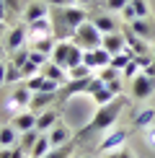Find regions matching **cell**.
Masks as SVG:
<instances>
[{"label":"cell","instance_id":"1","mask_svg":"<svg viewBox=\"0 0 155 158\" xmlns=\"http://www.w3.org/2000/svg\"><path fill=\"white\" fill-rule=\"evenodd\" d=\"M83 21H88V13L83 8H73V5L52 8V34H54L57 42H62V39H73L75 29Z\"/></svg>","mask_w":155,"mask_h":158},{"label":"cell","instance_id":"2","mask_svg":"<svg viewBox=\"0 0 155 158\" xmlns=\"http://www.w3.org/2000/svg\"><path fill=\"white\" fill-rule=\"evenodd\" d=\"M124 106H127V98L124 96H116L114 101L98 106V111L93 114V119L80 130V140H83V137H88V135H96V132H103V130L114 127V122L121 117V109H124Z\"/></svg>","mask_w":155,"mask_h":158},{"label":"cell","instance_id":"3","mask_svg":"<svg viewBox=\"0 0 155 158\" xmlns=\"http://www.w3.org/2000/svg\"><path fill=\"white\" fill-rule=\"evenodd\" d=\"M101 39H103V34L96 29V23L90 21V18H88V21H83L75 29V34H73V42L80 49H96V47H101Z\"/></svg>","mask_w":155,"mask_h":158},{"label":"cell","instance_id":"4","mask_svg":"<svg viewBox=\"0 0 155 158\" xmlns=\"http://www.w3.org/2000/svg\"><path fill=\"white\" fill-rule=\"evenodd\" d=\"M129 83H132V98H137V101H145V98L153 96V91H155V78L145 75V73H137Z\"/></svg>","mask_w":155,"mask_h":158},{"label":"cell","instance_id":"5","mask_svg":"<svg viewBox=\"0 0 155 158\" xmlns=\"http://www.w3.org/2000/svg\"><path fill=\"white\" fill-rule=\"evenodd\" d=\"M31 96H34V91L29 88V85H18L16 91L10 94V98L5 101V106H8L10 114H16V111H21V109H29V104H31Z\"/></svg>","mask_w":155,"mask_h":158},{"label":"cell","instance_id":"6","mask_svg":"<svg viewBox=\"0 0 155 158\" xmlns=\"http://www.w3.org/2000/svg\"><path fill=\"white\" fill-rule=\"evenodd\" d=\"M29 44V26L26 23H18V26H13V29L5 34V47H8V52L13 55L16 49H21Z\"/></svg>","mask_w":155,"mask_h":158},{"label":"cell","instance_id":"7","mask_svg":"<svg viewBox=\"0 0 155 158\" xmlns=\"http://www.w3.org/2000/svg\"><path fill=\"white\" fill-rule=\"evenodd\" d=\"M129 140V130L124 127H119V130H111L103 140L98 143V150H103V153H109V150H116V148H121L124 143Z\"/></svg>","mask_w":155,"mask_h":158},{"label":"cell","instance_id":"8","mask_svg":"<svg viewBox=\"0 0 155 158\" xmlns=\"http://www.w3.org/2000/svg\"><path fill=\"white\" fill-rule=\"evenodd\" d=\"M93 78V75H90ZM90 78H80V81H67L60 88V98L62 101H67L70 96H78V94H88L90 91Z\"/></svg>","mask_w":155,"mask_h":158},{"label":"cell","instance_id":"9","mask_svg":"<svg viewBox=\"0 0 155 158\" xmlns=\"http://www.w3.org/2000/svg\"><path fill=\"white\" fill-rule=\"evenodd\" d=\"M101 47L109 52V55H119V52H124V49H129L127 47V42H124V34L121 31H114V34H103V39H101Z\"/></svg>","mask_w":155,"mask_h":158},{"label":"cell","instance_id":"10","mask_svg":"<svg viewBox=\"0 0 155 158\" xmlns=\"http://www.w3.org/2000/svg\"><path fill=\"white\" fill-rule=\"evenodd\" d=\"M47 36H54L52 34V21L49 18H39V21L29 23V44L39 42V39H47Z\"/></svg>","mask_w":155,"mask_h":158},{"label":"cell","instance_id":"11","mask_svg":"<svg viewBox=\"0 0 155 158\" xmlns=\"http://www.w3.org/2000/svg\"><path fill=\"white\" fill-rule=\"evenodd\" d=\"M121 34H124V42H127V47L132 49L134 55H150V47H147V42H145L142 36H137L132 29H129V26H124V29H121Z\"/></svg>","mask_w":155,"mask_h":158},{"label":"cell","instance_id":"12","mask_svg":"<svg viewBox=\"0 0 155 158\" xmlns=\"http://www.w3.org/2000/svg\"><path fill=\"white\" fill-rule=\"evenodd\" d=\"M60 96V91H36L34 96H31V104H29V109L31 111H39V109H49L52 104H54V98Z\"/></svg>","mask_w":155,"mask_h":158},{"label":"cell","instance_id":"13","mask_svg":"<svg viewBox=\"0 0 155 158\" xmlns=\"http://www.w3.org/2000/svg\"><path fill=\"white\" fill-rule=\"evenodd\" d=\"M39 18H49V5L44 3V0H39V3H29L23 10V21L26 23H34Z\"/></svg>","mask_w":155,"mask_h":158},{"label":"cell","instance_id":"14","mask_svg":"<svg viewBox=\"0 0 155 158\" xmlns=\"http://www.w3.org/2000/svg\"><path fill=\"white\" fill-rule=\"evenodd\" d=\"M36 111H31V109H26V111H21V114H16L13 117V127L18 130V132H29V130H34L36 127Z\"/></svg>","mask_w":155,"mask_h":158},{"label":"cell","instance_id":"15","mask_svg":"<svg viewBox=\"0 0 155 158\" xmlns=\"http://www.w3.org/2000/svg\"><path fill=\"white\" fill-rule=\"evenodd\" d=\"M70 52H73V39H62V42H57L54 49H52V62H57L60 68H65Z\"/></svg>","mask_w":155,"mask_h":158},{"label":"cell","instance_id":"16","mask_svg":"<svg viewBox=\"0 0 155 158\" xmlns=\"http://www.w3.org/2000/svg\"><path fill=\"white\" fill-rule=\"evenodd\" d=\"M57 122H60V114H57V111L49 106V109H44L42 114L36 117V127H34V130H36V132H49V130L54 127Z\"/></svg>","mask_w":155,"mask_h":158},{"label":"cell","instance_id":"17","mask_svg":"<svg viewBox=\"0 0 155 158\" xmlns=\"http://www.w3.org/2000/svg\"><path fill=\"white\" fill-rule=\"evenodd\" d=\"M49 143H52V148H60V145H65V143H70V130H67V124H62V122H57L54 127L49 130Z\"/></svg>","mask_w":155,"mask_h":158},{"label":"cell","instance_id":"18","mask_svg":"<svg viewBox=\"0 0 155 158\" xmlns=\"http://www.w3.org/2000/svg\"><path fill=\"white\" fill-rule=\"evenodd\" d=\"M42 73H44V78H49V81H57L60 85H65V83L70 81L67 70H65V68H60V65H57V62H52V60L42 68Z\"/></svg>","mask_w":155,"mask_h":158},{"label":"cell","instance_id":"19","mask_svg":"<svg viewBox=\"0 0 155 158\" xmlns=\"http://www.w3.org/2000/svg\"><path fill=\"white\" fill-rule=\"evenodd\" d=\"M18 140H21V132L13 124L0 127V148H13V145H18Z\"/></svg>","mask_w":155,"mask_h":158},{"label":"cell","instance_id":"20","mask_svg":"<svg viewBox=\"0 0 155 158\" xmlns=\"http://www.w3.org/2000/svg\"><path fill=\"white\" fill-rule=\"evenodd\" d=\"M129 29H132L137 36H142V39H155V29L145 21V18H134V21L129 23Z\"/></svg>","mask_w":155,"mask_h":158},{"label":"cell","instance_id":"21","mask_svg":"<svg viewBox=\"0 0 155 158\" xmlns=\"http://www.w3.org/2000/svg\"><path fill=\"white\" fill-rule=\"evenodd\" d=\"M49 150H52L49 135H47V132H42V135H39V140L34 143V148H31V158H44Z\"/></svg>","mask_w":155,"mask_h":158},{"label":"cell","instance_id":"22","mask_svg":"<svg viewBox=\"0 0 155 158\" xmlns=\"http://www.w3.org/2000/svg\"><path fill=\"white\" fill-rule=\"evenodd\" d=\"M132 124L137 130H145V127H150V124H155V109H142L140 114H134Z\"/></svg>","mask_w":155,"mask_h":158},{"label":"cell","instance_id":"23","mask_svg":"<svg viewBox=\"0 0 155 158\" xmlns=\"http://www.w3.org/2000/svg\"><path fill=\"white\" fill-rule=\"evenodd\" d=\"M90 21L96 23V29H98L101 34H114V31H116V21L111 16H93Z\"/></svg>","mask_w":155,"mask_h":158},{"label":"cell","instance_id":"24","mask_svg":"<svg viewBox=\"0 0 155 158\" xmlns=\"http://www.w3.org/2000/svg\"><path fill=\"white\" fill-rule=\"evenodd\" d=\"M90 98H93V101L98 104V106H103V104H109V101H114V98H116V94H114L111 88H109L106 83H103L101 88H96L93 94H90Z\"/></svg>","mask_w":155,"mask_h":158},{"label":"cell","instance_id":"25","mask_svg":"<svg viewBox=\"0 0 155 158\" xmlns=\"http://www.w3.org/2000/svg\"><path fill=\"white\" fill-rule=\"evenodd\" d=\"M109 65H111V55H109L106 49L103 47H96L93 49V68H109Z\"/></svg>","mask_w":155,"mask_h":158},{"label":"cell","instance_id":"26","mask_svg":"<svg viewBox=\"0 0 155 158\" xmlns=\"http://www.w3.org/2000/svg\"><path fill=\"white\" fill-rule=\"evenodd\" d=\"M54 44H57V39H54V36H47V39H39V42H34V44H31V49L44 52V55H49V57H52V49H54Z\"/></svg>","mask_w":155,"mask_h":158},{"label":"cell","instance_id":"27","mask_svg":"<svg viewBox=\"0 0 155 158\" xmlns=\"http://www.w3.org/2000/svg\"><path fill=\"white\" fill-rule=\"evenodd\" d=\"M39 135L42 132H36V130H29V132H21V143H18V145H21L26 153H31V148H34V143L39 140Z\"/></svg>","mask_w":155,"mask_h":158},{"label":"cell","instance_id":"28","mask_svg":"<svg viewBox=\"0 0 155 158\" xmlns=\"http://www.w3.org/2000/svg\"><path fill=\"white\" fill-rule=\"evenodd\" d=\"M67 75H70V81H80V78H90L93 70H90L88 65H75V68L67 70Z\"/></svg>","mask_w":155,"mask_h":158},{"label":"cell","instance_id":"29","mask_svg":"<svg viewBox=\"0 0 155 158\" xmlns=\"http://www.w3.org/2000/svg\"><path fill=\"white\" fill-rule=\"evenodd\" d=\"M98 78L103 83H111V81H119L121 78V70L119 68H114V65H109V68H101V73H98Z\"/></svg>","mask_w":155,"mask_h":158},{"label":"cell","instance_id":"30","mask_svg":"<svg viewBox=\"0 0 155 158\" xmlns=\"http://www.w3.org/2000/svg\"><path fill=\"white\" fill-rule=\"evenodd\" d=\"M83 52H85V49H80V47L73 42V52H70V57H67V65H65V70L75 68V65H83Z\"/></svg>","mask_w":155,"mask_h":158},{"label":"cell","instance_id":"31","mask_svg":"<svg viewBox=\"0 0 155 158\" xmlns=\"http://www.w3.org/2000/svg\"><path fill=\"white\" fill-rule=\"evenodd\" d=\"M70 153H73V143H65L60 148H52L44 158H70Z\"/></svg>","mask_w":155,"mask_h":158},{"label":"cell","instance_id":"32","mask_svg":"<svg viewBox=\"0 0 155 158\" xmlns=\"http://www.w3.org/2000/svg\"><path fill=\"white\" fill-rule=\"evenodd\" d=\"M18 81H23V73H21V68H18V65H13V62H8L5 83H18Z\"/></svg>","mask_w":155,"mask_h":158},{"label":"cell","instance_id":"33","mask_svg":"<svg viewBox=\"0 0 155 158\" xmlns=\"http://www.w3.org/2000/svg\"><path fill=\"white\" fill-rule=\"evenodd\" d=\"M44 81H47V78H44V73H36V75H31V78H26V85H29L31 91H42V85H44Z\"/></svg>","mask_w":155,"mask_h":158},{"label":"cell","instance_id":"34","mask_svg":"<svg viewBox=\"0 0 155 158\" xmlns=\"http://www.w3.org/2000/svg\"><path fill=\"white\" fill-rule=\"evenodd\" d=\"M129 5L134 8V18H147V3L145 0H129Z\"/></svg>","mask_w":155,"mask_h":158},{"label":"cell","instance_id":"35","mask_svg":"<svg viewBox=\"0 0 155 158\" xmlns=\"http://www.w3.org/2000/svg\"><path fill=\"white\" fill-rule=\"evenodd\" d=\"M137 73H140V65H137V60H134V57H132V60L127 62V68L121 70V78H127V81H132V78L137 75Z\"/></svg>","mask_w":155,"mask_h":158},{"label":"cell","instance_id":"36","mask_svg":"<svg viewBox=\"0 0 155 158\" xmlns=\"http://www.w3.org/2000/svg\"><path fill=\"white\" fill-rule=\"evenodd\" d=\"M8 13H23L26 10V0H5Z\"/></svg>","mask_w":155,"mask_h":158},{"label":"cell","instance_id":"37","mask_svg":"<svg viewBox=\"0 0 155 158\" xmlns=\"http://www.w3.org/2000/svg\"><path fill=\"white\" fill-rule=\"evenodd\" d=\"M21 73H23V81H26V78H31V75H36V73H42V68H39V65L36 62H26L23 65V68H21Z\"/></svg>","mask_w":155,"mask_h":158},{"label":"cell","instance_id":"38","mask_svg":"<svg viewBox=\"0 0 155 158\" xmlns=\"http://www.w3.org/2000/svg\"><path fill=\"white\" fill-rule=\"evenodd\" d=\"M142 135H145V143H147V148H150V150H155V124L145 127V130H142Z\"/></svg>","mask_w":155,"mask_h":158},{"label":"cell","instance_id":"39","mask_svg":"<svg viewBox=\"0 0 155 158\" xmlns=\"http://www.w3.org/2000/svg\"><path fill=\"white\" fill-rule=\"evenodd\" d=\"M129 0H106V8L109 10H124V5Z\"/></svg>","mask_w":155,"mask_h":158},{"label":"cell","instance_id":"40","mask_svg":"<svg viewBox=\"0 0 155 158\" xmlns=\"http://www.w3.org/2000/svg\"><path fill=\"white\" fill-rule=\"evenodd\" d=\"M47 5H52V8H60V5H70L73 0H44Z\"/></svg>","mask_w":155,"mask_h":158},{"label":"cell","instance_id":"41","mask_svg":"<svg viewBox=\"0 0 155 158\" xmlns=\"http://www.w3.org/2000/svg\"><path fill=\"white\" fill-rule=\"evenodd\" d=\"M5 73H8V62H0V85L5 83Z\"/></svg>","mask_w":155,"mask_h":158},{"label":"cell","instance_id":"42","mask_svg":"<svg viewBox=\"0 0 155 158\" xmlns=\"http://www.w3.org/2000/svg\"><path fill=\"white\" fill-rule=\"evenodd\" d=\"M8 18V8H5V0H0V21Z\"/></svg>","mask_w":155,"mask_h":158},{"label":"cell","instance_id":"43","mask_svg":"<svg viewBox=\"0 0 155 158\" xmlns=\"http://www.w3.org/2000/svg\"><path fill=\"white\" fill-rule=\"evenodd\" d=\"M73 3H80V5H85V3H90V0H73Z\"/></svg>","mask_w":155,"mask_h":158},{"label":"cell","instance_id":"44","mask_svg":"<svg viewBox=\"0 0 155 158\" xmlns=\"http://www.w3.org/2000/svg\"><path fill=\"white\" fill-rule=\"evenodd\" d=\"M0 62H3V49H0Z\"/></svg>","mask_w":155,"mask_h":158},{"label":"cell","instance_id":"45","mask_svg":"<svg viewBox=\"0 0 155 158\" xmlns=\"http://www.w3.org/2000/svg\"><path fill=\"white\" fill-rule=\"evenodd\" d=\"M80 158H93V156H80Z\"/></svg>","mask_w":155,"mask_h":158},{"label":"cell","instance_id":"46","mask_svg":"<svg viewBox=\"0 0 155 158\" xmlns=\"http://www.w3.org/2000/svg\"><path fill=\"white\" fill-rule=\"evenodd\" d=\"M0 31H3V21H0Z\"/></svg>","mask_w":155,"mask_h":158},{"label":"cell","instance_id":"47","mask_svg":"<svg viewBox=\"0 0 155 158\" xmlns=\"http://www.w3.org/2000/svg\"><path fill=\"white\" fill-rule=\"evenodd\" d=\"M26 158H31V156H26Z\"/></svg>","mask_w":155,"mask_h":158}]
</instances>
